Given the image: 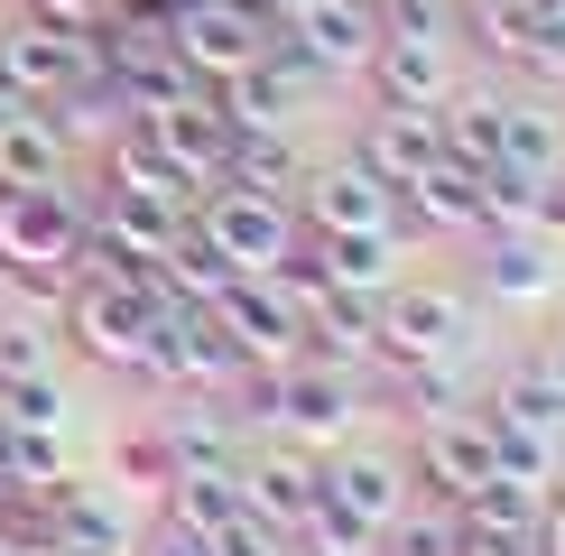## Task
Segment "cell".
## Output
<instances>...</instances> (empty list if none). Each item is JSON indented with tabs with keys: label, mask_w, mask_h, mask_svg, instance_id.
Instances as JSON below:
<instances>
[{
	"label": "cell",
	"mask_w": 565,
	"mask_h": 556,
	"mask_svg": "<svg viewBox=\"0 0 565 556\" xmlns=\"http://www.w3.org/2000/svg\"><path fill=\"white\" fill-rule=\"evenodd\" d=\"M473 343V297L445 278H398L381 297V362H463Z\"/></svg>",
	"instance_id": "4"
},
{
	"label": "cell",
	"mask_w": 565,
	"mask_h": 556,
	"mask_svg": "<svg viewBox=\"0 0 565 556\" xmlns=\"http://www.w3.org/2000/svg\"><path fill=\"white\" fill-rule=\"evenodd\" d=\"M214 185H250V195L297 204L306 158H297V139H288V130H232V158H223V177H214Z\"/></svg>",
	"instance_id": "23"
},
{
	"label": "cell",
	"mask_w": 565,
	"mask_h": 556,
	"mask_svg": "<svg viewBox=\"0 0 565 556\" xmlns=\"http://www.w3.org/2000/svg\"><path fill=\"white\" fill-rule=\"evenodd\" d=\"M56 371V334L19 307V316H0V381H46Z\"/></svg>",
	"instance_id": "31"
},
{
	"label": "cell",
	"mask_w": 565,
	"mask_h": 556,
	"mask_svg": "<svg viewBox=\"0 0 565 556\" xmlns=\"http://www.w3.org/2000/svg\"><path fill=\"white\" fill-rule=\"evenodd\" d=\"M501 168L520 177H565V121L537 93H510V121H501Z\"/></svg>",
	"instance_id": "25"
},
{
	"label": "cell",
	"mask_w": 565,
	"mask_h": 556,
	"mask_svg": "<svg viewBox=\"0 0 565 556\" xmlns=\"http://www.w3.org/2000/svg\"><path fill=\"white\" fill-rule=\"evenodd\" d=\"M297 556H381V538H371V528H352L343 510H306V528H297Z\"/></svg>",
	"instance_id": "32"
},
{
	"label": "cell",
	"mask_w": 565,
	"mask_h": 556,
	"mask_svg": "<svg viewBox=\"0 0 565 556\" xmlns=\"http://www.w3.org/2000/svg\"><path fill=\"white\" fill-rule=\"evenodd\" d=\"M46 547L56 556H130L139 528L121 520V501H103L93 482H65V492L46 501Z\"/></svg>",
	"instance_id": "18"
},
{
	"label": "cell",
	"mask_w": 565,
	"mask_h": 556,
	"mask_svg": "<svg viewBox=\"0 0 565 556\" xmlns=\"http://www.w3.org/2000/svg\"><path fill=\"white\" fill-rule=\"evenodd\" d=\"M111 0H19V19H38V29H65V38H93L103 29Z\"/></svg>",
	"instance_id": "35"
},
{
	"label": "cell",
	"mask_w": 565,
	"mask_h": 556,
	"mask_svg": "<svg viewBox=\"0 0 565 556\" xmlns=\"http://www.w3.org/2000/svg\"><path fill=\"white\" fill-rule=\"evenodd\" d=\"M269 38H278V19L250 10V0H185L168 19V46H177V65L195 84H232L242 65L269 56Z\"/></svg>",
	"instance_id": "3"
},
{
	"label": "cell",
	"mask_w": 565,
	"mask_h": 556,
	"mask_svg": "<svg viewBox=\"0 0 565 556\" xmlns=\"http://www.w3.org/2000/svg\"><path fill=\"white\" fill-rule=\"evenodd\" d=\"M65 168H75V149L46 130V111H38V103L0 121V185H56Z\"/></svg>",
	"instance_id": "24"
},
{
	"label": "cell",
	"mask_w": 565,
	"mask_h": 556,
	"mask_svg": "<svg viewBox=\"0 0 565 556\" xmlns=\"http://www.w3.org/2000/svg\"><path fill=\"white\" fill-rule=\"evenodd\" d=\"M214 103H223V121H232V130H297L306 111L324 103V75L297 56L288 38H269V56H260V65H242L232 84H214Z\"/></svg>",
	"instance_id": "5"
},
{
	"label": "cell",
	"mask_w": 565,
	"mask_h": 556,
	"mask_svg": "<svg viewBox=\"0 0 565 556\" xmlns=\"http://www.w3.org/2000/svg\"><path fill=\"white\" fill-rule=\"evenodd\" d=\"M0 417H10V427H65L56 371H46V381H0Z\"/></svg>",
	"instance_id": "34"
},
{
	"label": "cell",
	"mask_w": 565,
	"mask_h": 556,
	"mask_svg": "<svg viewBox=\"0 0 565 556\" xmlns=\"http://www.w3.org/2000/svg\"><path fill=\"white\" fill-rule=\"evenodd\" d=\"M0 556H10V547H0Z\"/></svg>",
	"instance_id": "44"
},
{
	"label": "cell",
	"mask_w": 565,
	"mask_h": 556,
	"mask_svg": "<svg viewBox=\"0 0 565 556\" xmlns=\"http://www.w3.org/2000/svg\"><path fill=\"white\" fill-rule=\"evenodd\" d=\"M371 10H398V0H371Z\"/></svg>",
	"instance_id": "41"
},
{
	"label": "cell",
	"mask_w": 565,
	"mask_h": 556,
	"mask_svg": "<svg viewBox=\"0 0 565 556\" xmlns=\"http://www.w3.org/2000/svg\"><path fill=\"white\" fill-rule=\"evenodd\" d=\"M130 556H204V528H185V520H168V510H158V528H149Z\"/></svg>",
	"instance_id": "37"
},
{
	"label": "cell",
	"mask_w": 565,
	"mask_h": 556,
	"mask_svg": "<svg viewBox=\"0 0 565 556\" xmlns=\"http://www.w3.org/2000/svg\"><path fill=\"white\" fill-rule=\"evenodd\" d=\"M473 278H482L491 307H547L565 269H556V242H547V232H529V223H491Z\"/></svg>",
	"instance_id": "12"
},
{
	"label": "cell",
	"mask_w": 565,
	"mask_h": 556,
	"mask_svg": "<svg viewBox=\"0 0 565 556\" xmlns=\"http://www.w3.org/2000/svg\"><path fill=\"white\" fill-rule=\"evenodd\" d=\"M482 408H501V417H520V427H547L565 436V381L547 371V353H529V362H510V381L491 389Z\"/></svg>",
	"instance_id": "27"
},
{
	"label": "cell",
	"mask_w": 565,
	"mask_h": 556,
	"mask_svg": "<svg viewBox=\"0 0 565 556\" xmlns=\"http://www.w3.org/2000/svg\"><path fill=\"white\" fill-rule=\"evenodd\" d=\"M297 204H278V195H250V185H204V204H195V242L204 250H223V269L232 278H269L278 260L297 250Z\"/></svg>",
	"instance_id": "2"
},
{
	"label": "cell",
	"mask_w": 565,
	"mask_h": 556,
	"mask_svg": "<svg viewBox=\"0 0 565 556\" xmlns=\"http://www.w3.org/2000/svg\"><path fill=\"white\" fill-rule=\"evenodd\" d=\"M371 371H381V389L417 417V427L445 417V408H463V362H371Z\"/></svg>",
	"instance_id": "28"
},
{
	"label": "cell",
	"mask_w": 565,
	"mask_h": 556,
	"mask_svg": "<svg viewBox=\"0 0 565 556\" xmlns=\"http://www.w3.org/2000/svg\"><path fill=\"white\" fill-rule=\"evenodd\" d=\"M214 324H223L232 353H242V371H278V362L306 353V316H297V297L278 278H232L214 297Z\"/></svg>",
	"instance_id": "6"
},
{
	"label": "cell",
	"mask_w": 565,
	"mask_h": 556,
	"mask_svg": "<svg viewBox=\"0 0 565 556\" xmlns=\"http://www.w3.org/2000/svg\"><path fill=\"white\" fill-rule=\"evenodd\" d=\"M501 121H510V84H455L436 103V139L463 168H491V158H501Z\"/></svg>",
	"instance_id": "21"
},
{
	"label": "cell",
	"mask_w": 565,
	"mask_h": 556,
	"mask_svg": "<svg viewBox=\"0 0 565 556\" xmlns=\"http://www.w3.org/2000/svg\"><path fill=\"white\" fill-rule=\"evenodd\" d=\"M324 260V288H352V297H390L398 288V250H408V232H306Z\"/></svg>",
	"instance_id": "20"
},
{
	"label": "cell",
	"mask_w": 565,
	"mask_h": 556,
	"mask_svg": "<svg viewBox=\"0 0 565 556\" xmlns=\"http://www.w3.org/2000/svg\"><path fill=\"white\" fill-rule=\"evenodd\" d=\"M297 223L306 232H390L398 195L362 168V158H324V168H306V185H297Z\"/></svg>",
	"instance_id": "11"
},
{
	"label": "cell",
	"mask_w": 565,
	"mask_h": 556,
	"mask_svg": "<svg viewBox=\"0 0 565 556\" xmlns=\"http://www.w3.org/2000/svg\"><path fill=\"white\" fill-rule=\"evenodd\" d=\"M398 232H482V168L436 158V168L398 195Z\"/></svg>",
	"instance_id": "19"
},
{
	"label": "cell",
	"mask_w": 565,
	"mask_h": 556,
	"mask_svg": "<svg viewBox=\"0 0 565 556\" xmlns=\"http://www.w3.org/2000/svg\"><path fill=\"white\" fill-rule=\"evenodd\" d=\"M278 38H288L324 84H343V75H362L371 46H381V10H371V0H306V10L278 19Z\"/></svg>",
	"instance_id": "7"
},
{
	"label": "cell",
	"mask_w": 565,
	"mask_h": 556,
	"mask_svg": "<svg viewBox=\"0 0 565 556\" xmlns=\"http://www.w3.org/2000/svg\"><path fill=\"white\" fill-rule=\"evenodd\" d=\"M103 185H130V195H158V204H185V214H195L204 204V177L185 168V158L168 149V139L158 130H139V121H121L103 139Z\"/></svg>",
	"instance_id": "13"
},
{
	"label": "cell",
	"mask_w": 565,
	"mask_h": 556,
	"mask_svg": "<svg viewBox=\"0 0 565 556\" xmlns=\"http://www.w3.org/2000/svg\"><path fill=\"white\" fill-rule=\"evenodd\" d=\"M232 510H242V473H168V520L223 528Z\"/></svg>",
	"instance_id": "30"
},
{
	"label": "cell",
	"mask_w": 565,
	"mask_h": 556,
	"mask_svg": "<svg viewBox=\"0 0 565 556\" xmlns=\"http://www.w3.org/2000/svg\"><path fill=\"white\" fill-rule=\"evenodd\" d=\"M537 10H547V19H556V29H565V0H537Z\"/></svg>",
	"instance_id": "40"
},
{
	"label": "cell",
	"mask_w": 565,
	"mask_h": 556,
	"mask_svg": "<svg viewBox=\"0 0 565 556\" xmlns=\"http://www.w3.org/2000/svg\"><path fill=\"white\" fill-rule=\"evenodd\" d=\"M185 204H158V195H130V185H103V204H93V242H111L121 260H139V269H158L168 250L185 242Z\"/></svg>",
	"instance_id": "16"
},
{
	"label": "cell",
	"mask_w": 565,
	"mask_h": 556,
	"mask_svg": "<svg viewBox=\"0 0 565 556\" xmlns=\"http://www.w3.org/2000/svg\"><path fill=\"white\" fill-rule=\"evenodd\" d=\"M306 353L334 362V371H371V362H381V297L324 288L316 307H306Z\"/></svg>",
	"instance_id": "17"
},
{
	"label": "cell",
	"mask_w": 565,
	"mask_h": 556,
	"mask_svg": "<svg viewBox=\"0 0 565 556\" xmlns=\"http://www.w3.org/2000/svg\"><path fill=\"white\" fill-rule=\"evenodd\" d=\"M324 510H343L352 528H371V538H381V528L398 520V510L417 501V473L398 455H362V446H334L324 455V492H316Z\"/></svg>",
	"instance_id": "10"
},
{
	"label": "cell",
	"mask_w": 565,
	"mask_h": 556,
	"mask_svg": "<svg viewBox=\"0 0 565 556\" xmlns=\"http://www.w3.org/2000/svg\"><path fill=\"white\" fill-rule=\"evenodd\" d=\"M408 473L427 482L436 501H473L501 463H491V427H482V408H445L417 427V455H408Z\"/></svg>",
	"instance_id": "9"
},
{
	"label": "cell",
	"mask_w": 565,
	"mask_h": 556,
	"mask_svg": "<svg viewBox=\"0 0 565 556\" xmlns=\"http://www.w3.org/2000/svg\"><path fill=\"white\" fill-rule=\"evenodd\" d=\"M204 556H297V538L269 528V520H250V510H232L223 528H204Z\"/></svg>",
	"instance_id": "33"
},
{
	"label": "cell",
	"mask_w": 565,
	"mask_h": 556,
	"mask_svg": "<svg viewBox=\"0 0 565 556\" xmlns=\"http://www.w3.org/2000/svg\"><path fill=\"white\" fill-rule=\"evenodd\" d=\"M547 371H556V381H565V324H556V343H547Z\"/></svg>",
	"instance_id": "39"
},
{
	"label": "cell",
	"mask_w": 565,
	"mask_h": 556,
	"mask_svg": "<svg viewBox=\"0 0 565 556\" xmlns=\"http://www.w3.org/2000/svg\"><path fill=\"white\" fill-rule=\"evenodd\" d=\"M84 232H93V204L75 195V177H56V185H0V278H29V269H65V278H75Z\"/></svg>",
	"instance_id": "1"
},
{
	"label": "cell",
	"mask_w": 565,
	"mask_h": 556,
	"mask_svg": "<svg viewBox=\"0 0 565 556\" xmlns=\"http://www.w3.org/2000/svg\"><path fill=\"white\" fill-rule=\"evenodd\" d=\"M381 556H463V510L455 501H408L398 520L381 528Z\"/></svg>",
	"instance_id": "29"
},
{
	"label": "cell",
	"mask_w": 565,
	"mask_h": 556,
	"mask_svg": "<svg viewBox=\"0 0 565 556\" xmlns=\"http://www.w3.org/2000/svg\"><path fill=\"white\" fill-rule=\"evenodd\" d=\"M482 427H491V463H501L510 482H537V492H556V473H565V436L520 427V417H501V408H482Z\"/></svg>",
	"instance_id": "26"
},
{
	"label": "cell",
	"mask_w": 565,
	"mask_h": 556,
	"mask_svg": "<svg viewBox=\"0 0 565 556\" xmlns=\"http://www.w3.org/2000/svg\"><path fill=\"white\" fill-rule=\"evenodd\" d=\"M38 111H46V130H56L65 149H103V139H111V130L130 121V103H121V84H111L103 65H84V75L65 84V93H46Z\"/></svg>",
	"instance_id": "22"
},
{
	"label": "cell",
	"mask_w": 565,
	"mask_h": 556,
	"mask_svg": "<svg viewBox=\"0 0 565 556\" xmlns=\"http://www.w3.org/2000/svg\"><path fill=\"white\" fill-rule=\"evenodd\" d=\"M38 556H56V547H38Z\"/></svg>",
	"instance_id": "42"
},
{
	"label": "cell",
	"mask_w": 565,
	"mask_h": 556,
	"mask_svg": "<svg viewBox=\"0 0 565 556\" xmlns=\"http://www.w3.org/2000/svg\"><path fill=\"white\" fill-rule=\"evenodd\" d=\"M121 473L168 492V473H177V463H168V436H158V427H149V436H130V446H121Z\"/></svg>",
	"instance_id": "36"
},
{
	"label": "cell",
	"mask_w": 565,
	"mask_h": 556,
	"mask_svg": "<svg viewBox=\"0 0 565 556\" xmlns=\"http://www.w3.org/2000/svg\"><path fill=\"white\" fill-rule=\"evenodd\" d=\"M84 65H93L84 38H65V29H38V19H10V29H0V93H19V103L65 93Z\"/></svg>",
	"instance_id": "15"
},
{
	"label": "cell",
	"mask_w": 565,
	"mask_h": 556,
	"mask_svg": "<svg viewBox=\"0 0 565 556\" xmlns=\"http://www.w3.org/2000/svg\"><path fill=\"white\" fill-rule=\"evenodd\" d=\"M250 10H260V0H250Z\"/></svg>",
	"instance_id": "43"
},
{
	"label": "cell",
	"mask_w": 565,
	"mask_h": 556,
	"mask_svg": "<svg viewBox=\"0 0 565 556\" xmlns=\"http://www.w3.org/2000/svg\"><path fill=\"white\" fill-rule=\"evenodd\" d=\"M324 492V455H306L288 446V436H269V446H242V510L250 520H269V528H306V510H316Z\"/></svg>",
	"instance_id": "8"
},
{
	"label": "cell",
	"mask_w": 565,
	"mask_h": 556,
	"mask_svg": "<svg viewBox=\"0 0 565 556\" xmlns=\"http://www.w3.org/2000/svg\"><path fill=\"white\" fill-rule=\"evenodd\" d=\"M352 158H362V168L381 177L390 195H408V185H417V177H427L436 158H445L436 111H381V103H371V121L352 130Z\"/></svg>",
	"instance_id": "14"
},
{
	"label": "cell",
	"mask_w": 565,
	"mask_h": 556,
	"mask_svg": "<svg viewBox=\"0 0 565 556\" xmlns=\"http://www.w3.org/2000/svg\"><path fill=\"white\" fill-rule=\"evenodd\" d=\"M537 556H565V492H547V520H537Z\"/></svg>",
	"instance_id": "38"
}]
</instances>
